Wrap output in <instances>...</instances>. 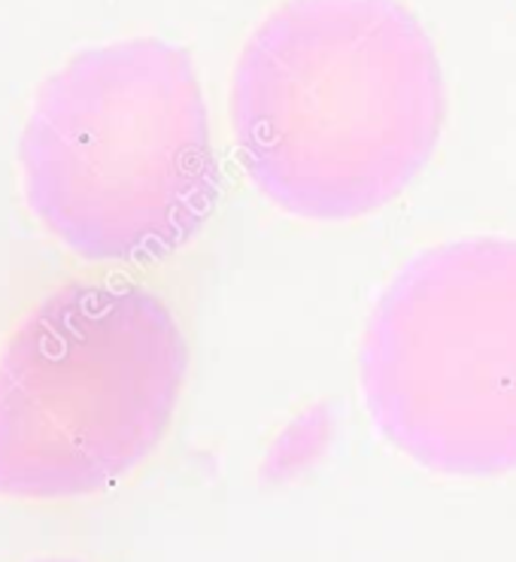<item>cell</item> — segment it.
<instances>
[{"label":"cell","mask_w":516,"mask_h":562,"mask_svg":"<svg viewBox=\"0 0 516 562\" xmlns=\"http://www.w3.org/2000/svg\"><path fill=\"white\" fill-rule=\"evenodd\" d=\"M444 116L435 43L401 0H285L234 67L240 168L301 220L386 207L426 170Z\"/></svg>","instance_id":"6da1fadb"},{"label":"cell","mask_w":516,"mask_h":562,"mask_svg":"<svg viewBox=\"0 0 516 562\" xmlns=\"http://www.w3.org/2000/svg\"><path fill=\"white\" fill-rule=\"evenodd\" d=\"M19 161L34 220L91 265L165 262L220 204L201 79L165 40L98 46L52 74Z\"/></svg>","instance_id":"7a4b0ae2"},{"label":"cell","mask_w":516,"mask_h":562,"mask_svg":"<svg viewBox=\"0 0 516 562\" xmlns=\"http://www.w3.org/2000/svg\"><path fill=\"white\" fill-rule=\"evenodd\" d=\"M180 319L131 280H74L0 350V498L98 496L141 469L180 405Z\"/></svg>","instance_id":"3957f363"},{"label":"cell","mask_w":516,"mask_h":562,"mask_svg":"<svg viewBox=\"0 0 516 562\" xmlns=\"http://www.w3.org/2000/svg\"><path fill=\"white\" fill-rule=\"evenodd\" d=\"M359 390L377 431L423 469L516 471V240L413 256L368 319Z\"/></svg>","instance_id":"277c9868"},{"label":"cell","mask_w":516,"mask_h":562,"mask_svg":"<svg viewBox=\"0 0 516 562\" xmlns=\"http://www.w3.org/2000/svg\"><path fill=\"white\" fill-rule=\"evenodd\" d=\"M46 562H70V560H46Z\"/></svg>","instance_id":"5b68a950"}]
</instances>
